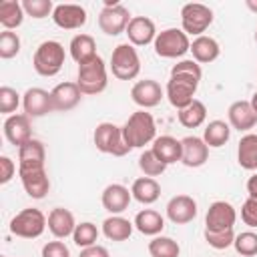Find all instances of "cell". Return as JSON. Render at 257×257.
<instances>
[{
	"label": "cell",
	"instance_id": "cell-1",
	"mask_svg": "<svg viewBox=\"0 0 257 257\" xmlns=\"http://www.w3.org/2000/svg\"><path fill=\"white\" fill-rule=\"evenodd\" d=\"M120 128H122V139L131 149H143L145 145H149L157 139L155 118L151 112H147L143 108L133 112Z\"/></svg>",
	"mask_w": 257,
	"mask_h": 257
},
{
	"label": "cell",
	"instance_id": "cell-2",
	"mask_svg": "<svg viewBox=\"0 0 257 257\" xmlns=\"http://www.w3.org/2000/svg\"><path fill=\"white\" fill-rule=\"evenodd\" d=\"M64 46L56 40H44L38 44L32 56V66L40 76H56L64 64Z\"/></svg>",
	"mask_w": 257,
	"mask_h": 257
},
{
	"label": "cell",
	"instance_id": "cell-3",
	"mask_svg": "<svg viewBox=\"0 0 257 257\" xmlns=\"http://www.w3.org/2000/svg\"><path fill=\"white\" fill-rule=\"evenodd\" d=\"M76 84L82 94H100L108 84L106 64L100 56H94L92 60L78 66V78Z\"/></svg>",
	"mask_w": 257,
	"mask_h": 257
},
{
	"label": "cell",
	"instance_id": "cell-4",
	"mask_svg": "<svg viewBox=\"0 0 257 257\" xmlns=\"http://www.w3.org/2000/svg\"><path fill=\"white\" fill-rule=\"evenodd\" d=\"M46 227H48V219L40 209H34V207L22 209L10 221V233L22 239H36L44 233Z\"/></svg>",
	"mask_w": 257,
	"mask_h": 257
},
{
	"label": "cell",
	"instance_id": "cell-5",
	"mask_svg": "<svg viewBox=\"0 0 257 257\" xmlns=\"http://www.w3.org/2000/svg\"><path fill=\"white\" fill-rule=\"evenodd\" d=\"M110 70L118 80H133L141 72V58L133 44H118L110 54Z\"/></svg>",
	"mask_w": 257,
	"mask_h": 257
},
{
	"label": "cell",
	"instance_id": "cell-6",
	"mask_svg": "<svg viewBox=\"0 0 257 257\" xmlns=\"http://www.w3.org/2000/svg\"><path fill=\"white\" fill-rule=\"evenodd\" d=\"M92 139H94V145L100 153H106V155H112V157H124L126 153L133 151L122 139V128L116 126L114 122L96 124Z\"/></svg>",
	"mask_w": 257,
	"mask_h": 257
},
{
	"label": "cell",
	"instance_id": "cell-7",
	"mask_svg": "<svg viewBox=\"0 0 257 257\" xmlns=\"http://www.w3.org/2000/svg\"><path fill=\"white\" fill-rule=\"evenodd\" d=\"M153 46L157 56L161 58H181L191 50V40L183 32V28H167L157 34Z\"/></svg>",
	"mask_w": 257,
	"mask_h": 257
},
{
	"label": "cell",
	"instance_id": "cell-8",
	"mask_svg": "<svg viewBox=\"0 0 257 257\" xmlns=\"http://www.w3.org/2000/svg\"><path fill=\"white\" fill-rule=\"evenodd\" d=\"M128 22H131V12L126 6H122L120 2H114V0L104 2V8L98 14V28L106 36H118V34L126 32Z\"/></svg>",
	"mask_w": 257,
	"mask_h": 257
},
{
	"label": "cell",
	"instance_id": "cell-9",
	"mask_svg": "<svg viewBox=\"0 0 257 257\" xmlns=\"http://www.w3.org/2000/svg\"><path fill=\"white\" fill-rule=\"evenodd\" d=\"M213 24V10L201 2H189L181 8V26L189 36H203V32Z\"/></svg>",
	"mask_w": 257,
	"mask_h": 257
},
{
	"label": "cell",
	"instance_id": "cell-10",
	"mask_svg": "<svg viewBox=\"0 0 257 257\" xmlns=\"http://www.w3.org/2000/svg\"><path fill=\"white\" fill-rule=\"evenodd\" d=\"M197 86H199V80H195V78L171 76L169 82H167L165 94H167L169 102H171L177 110H181V108H185L187 104H191V102L195 100Z\"/></svg>",
	"mask_w": 257,
	"mask_h": 257
},
{
	"label": "cell",
	"instance_id": "cell-11",
	"mask_svg": "<svg viewBox=\"0 0 257 257\" xmlns=\"http://www.w3.org/2000/svg\"><path fill=\"white\" fill-rule=\"evenodd\" d=\"M237 221V211L227 201H215L209 205L205 215V229L207 231H227L233 229Z\"/></svg>",
	"mask_w": 257,
	"mask_h": 257
},
{
	"label": "cell",
	"instance_id": "cell-12",
	"mask_svg": "<svg viewBox=\"0 0 257 257\" xmlns=\"http://www.w3.org/2000/svg\"><path fill=\"white\" fill-rule=\"evenodd\" d=\"M163 96H165V92H163L161 84H159L157 80H153V78L139 80V82H135L133 88H131V98H133V102H135L137 106H141L143 110L157 106V104L163 100Z\"/></svg>",
	"mask_w": 257,
	"mask_h": 257
},
{
	"label": "cell",
	"instance_id": "cell-13",
	"mask_svg": "<svg viewBox=\"0 0 257 257\" xmlns=\"http://www.w3.org/2000/svg\"><path fill=\"white\" fill-rule=\"evenodd\" d=\"M52 20L62 30H76L86 24V10L80 4H58L54 6Z\"/></svg>",
	"mask_w": 257,
	"mask_h": 257
},
{
	"label": "cell",
	"instance_id": "cell-14",
	"mask_svg": "<svg viewBox=\"0 0 257 257\" xmlns=\"http://www.w3.org/2000/svg\"><path fill=\"white\" fill-rule=\"evenodd\" d=\"M124 34L128 36V42L133 46H147V44L155 42L159 32H157L155 22L151 18H147V16H133Z\"/></svg>",
	"mask_w": 257,
	"mask_h": 257
},
{
	"label": "cell",
	"instance_id": "cell-15",
	"mask_svg": "<svg viewBox=\"0 0 257 257\" xmlns=\"http://www.w3.org/2000/svg\"><path fill=\"white\" fill-rule=\"evenodd\" d=\"M22 106H24V114L32 116V118H38V116H44L48 112H52V98H50V92L44 90V88H38V86H32L24 92L22 96Z\"/></svg>",
	"mask_w": 257,
	"mask_h": 257
},
{
	"label": "cell",
	"instance_id": "cell-16",
	"mask_svg": "<svg viewBox=\"0 0 257 257\" xmlns=\"http://www.w3.org/2000/svg\"><path fill=\"white\" fill-rule=\"evenodd\" d=\"M167 217L175 225L191 223L197 217V201L189 195H177L167 203Z\"/></svg>",
	"mask_w": 257,
	"mask_h": 257
},
{
	"label": "cell",
	"instance_id": "cell-17",
	"mask_svg": "<svg viewBox=\"0 0 257 257\" xmlns=\"http://www.w3.org/2000/svg\"><path fill=\"white\" fill-rule=\"evenodd\" d=\"M22 187L26 191L28 197L32 199H44L46 193L50 191V179L44 171V167L40 169H26V171H18Z\"/></svg>",
	"mask_w": 257,
	"mask_h": 257
},
{
	"label": "cell",
	"instance_id": "cell-18",
	"mask_svg": "<svg viewBox=\"0 0 257 257\" xmlns=\"http://www.w3.org/2000/svg\"><path fill=\"white\" fill-rule=\"evenodd\" d=\"M80 96H82V92L76 82H60L50 90L52 110H58V112L72 110L80 102Z\"/></svg>",
	"mask_w": 257,
	"mask_h": 257
},
{
	"label": "cell",
	"instance_id": "cell-19",
	"mask_svg": "<svg viewBox=\"0 0 257 257\" xmlns=\"http://www.w3.org/2000/svg\"><path fill=\"white\" fill-rule=\"evenodd\" d=\"M30 128L32 126H30V116L28 114H12L4 120V137L8 139L10 145H14L18 149L32 139Z\"/></svg>",
	"mask_w": 257,
	"mask_h": 257
},
{
	"label": "cell",
	"instance_id": "cell-20",
	"mask_svg": "<svg viewBox=\"0 0 257 257\" xmlns=\"http://www.w3.org/2000/svg\"><path fill=\"white\" fill-rule=\"evenodd\" d=\"M131 199H133V195H131V191H128L124 185L112 183V185H108V187L102 191L100 203H102V207H104L110 215H120L122 211L128 209Z\"/></svg>",
	"mask_w": 257,
	"mask_h": 257
},
{
	"label": "cell",
	"instance_id": "cell-21",
	"mask_svg": "<svg viewBox=\"0 0 257 257\" xmlns=\"http://www.w3.org/2000/svg\"><path fill=\"white\" fill-rule=\"evenodd\" d=\"M227 116H229V126L237 128L239 133L251 131L257 124V112L253 110L249 100H235L229 106Z\"/></svg>",
	"mask_w": 257,
	"mask_h": 257
},
{
	"label": "cell",
	"instance_id": "cell-22",
	"mask_svg": "<svg viewBox=\"0 0 257 257\" xmlns=\"http://www.w3.org/2000/svg\"><path fill=\"white\" fill-rule=\"evenodd\" d=\"M181 145H183L181 163L185 167H193L195 169V167H201V165L207 163V159H209V147L205 145V141L201 137H195V135L185 137L181 141Z\"/></svg>",
	"mask_w": 257,
	"mask_h": 257
},
{
	"label": "cell",
	"instance_id": "cell-23",
	"mask_svg": "<svg viewBox=\"0 0 257 257\" xmlns=\"http://www.w3.org/2000/svg\"><path fill=\"white\" fill-rule=\"evenodd\" d=\"M151 151L157 155V159H159L161 163H165V165L169 167V165L181 161L183 145H181V141H177L175 137H171V135H163V137H157V139L153 141Z\"/></svg>",
	"mask_w": 257,
	"mask_h": 257
},
{
	"label": "cell",
	"instance_id": "cell-24",
	"mask_svg": "<svg viewBox=\"0 0 257 257\" xmlns=\"http://www.w3.org/2000/svg\"><path fill=\"white\" fill-rule=\"evenodd\" d=\"M44 157H46L44 145L38 139H30L18 149V171L44 167Z\"/></svg>",
	"mask_w": 257,
	"mask_h": 257
},
{
	"label": "cell",
	"instance_id": "cell-25",
	"mask_svg": "<svg viewBox=\"0 0 257 257\" xmlns=\"http://www.w3.org/2000/svg\"><path fill=\"white\" fill-rule=\"evenodd\" d=\"M76 229L74 223V215L64 209V207H56L48 213V231L56 237V239H66L68 235H72Z\"/></svg>",
	"mask_w": 257,
	"mask_h": 257
},
{
	"label": "cell",
	"instance_id": "cell-26",
	"mask_svg": "<svg viewBox=\"0 0 257 257\" xmlns=\"http://www.w3.org/2000/svg\"><path fill=\"white\" fill-rule=\"evenodd\" d=\"M70 56H72V60L80 66V64H84V62H88V60H92L94 56H98L96 54V42H94V38L90 36V34H76V36H72V40H70Z\"/></svg>",
	"mask_w": 257,
	"mask_h": 257
},
{
	"label": "cell",
	"instance_id": "cell-27",
	"mask_svg": "<svg viewBox=\"0 0 257 257\" xmlns=\"http://www.w3.org/2000/svg\"><path fill=\"white\" fill-rule=\"evenodd\" d=\"M191 52H193V60L199 62V64H209L213 60L219 58V42L211 36H197L193 42H191Z\"/></svg>",
	"mask_w": 257,
	"mask_h": 257
},
{
	"label": "cell",
	"instance_id": "cell-28",
	"mask_svg": "<svg viewBox=\"0 0 257 257\" xmlns=\"http://www.w3.org/2000/svg\"><path fill=\"white\" fill-rule=\"evenodd\" d=\"M133 199H137L143 205H153L161 197V185L153 177H141L131 187Z\"/></svg>",
	"mask_w": 257,
	"mask_h": 257
},
{
	"label": "cell",
	"instance_id": "cell-29",
	"mask_svg": "<svg viewBox=\"0 0 257 257\" xmlns=\"http://www.w3.org/2000/svg\"><path fill=\"white\" fill-rule=\"evenodd\" d=\"M133 227H135V223H131L128 219H124L120 215H110L102 221V233L110 241H126L133 233Z\"/></svg>",
	"mask_w": 257,
	"mask_h": 257
},
{
	"label": "cell",
	"instance_id": "cell-30",
	"mask_svg": "<svg viewBox=\"0 0 257 257\" xmlns=\"http://www.w3.org/2000/svg\"><path fill=\"white\" fill-rule=\"evenodd\" d=\"M135 227L137 231H141L143 235H151V237H157L163 229H165V219L161 213L153 211V209H143L137 213L135 217Z\"/></svg>",
	"mask_w": 257,
	"mask_h": 257
},
{
	"label": "cell",
	"instance_id": "cell-31",
	"mask_svg": "<svg viewBox=\"0 0 257 257\" xmlns=\"http://www.w3.org/2000/svg\"><path fill=\"white\" fill-rule=\"evenodd\" d=\"M237 161L247 171L257 169V135L247 133L245 137H241L237 147Z\"/></svg>",
	"mask_w": 257,
	"mask_h": 257
},
{
	"label": "cell",
	"instance_id": "cell-32",
	"mask_svg": "<svg viewBox=\"0 0 257 257\" xmlns=\"http://www.w3.org/2000/svg\"><path fill=\"white\" fill-rule=\"evenodd\" d=\"M24 20V8L16 0H4L0 2V24L4 30H14Z\"/></svg>",
	"mask_w": 257,
	"mask_h": 257
},
{
	"label": "cell",
	"instance_id": "cell-33",
	"mask_svg": "<svg viewBox=\"0 0 257 257\" xmlns=\"http://www.w3.org/2000/svg\"><path fill=\"white\" fill-rule=\"evenodd\" d=\"M231 137V126L225 120H211L203 131V141L207 147L219 149L223 147Z\"/></svg>",
	"mask_w": 257,
	"mask_h": 257
},
{
	"label": "cell",
	"instance_id": "cell-34",
	"mask_svg": "<svg viewBox=\"0 0 257 257\" xmlns=\"http://www.w3.org/2000/svg\"><path fill=\"white\" fill-rule=\"evenodd\" d=\"M205 118H207V106L197 98L179 110V122L185 128H197L205 122Z\"/></svg>",
	"mask_w": 257,
	"mask_h": 257
},
{
	"label": "cell",
	"instance_id": "cell-35",
	"mask_svg": "<svg viewBox=\"0 0 257 257\" xmlns=\"http://www.w3.org/2000/svg\"><path fill=\"white\" fill-rule=\"evenodd\" d=\"M149 253L151 257H179L181 247L171 237H155L149 241Z\"/></svg>",
	"mask_w": 257,
	"mask_h": 257
},
{
	"label": "cell",
	"instance_id": "cell-36",
	"mask_svg": "<svg viewBox=\"0 0 257 257\" xmlns=\"http://www.w3.org/2000/svg\"><path fill=\"white\" fill-rule=\"evenodd\" d=\"M96 239H98V229L94 223L90 221H84V223H78L74 233H72V241L76 247L80 249H86L90 245H96Z\"/></svg>",
	"mask_w": 257,
	"mask_h": 257
},
{
	"label": "cell",
	"instance_id": "cell-37",
	"mask_svg": "<svg viewBox=\"0 0 257 257\" xmlns=\"http://www.w3.org/2000/svg\"><path fill=\"white\" fill-rule=\"evenodd\" d=\"M139 169L145 173V177H159V175L165 173L167 165L161 163L157 159V155L149 149V151H143L141 153V157H139Z\"/></svg>",
	"mask_w": 257,
	"mask_h": 257
},
{
	"label": "cell",
	"instance_id": "cell-38",
	"mask_svg": "<svg viewBox=\"0 0 257 257\" xmlns=\"http://www.w3.org/2000/svg\"><path fill=\"white\" fill-rule=\"evenodd\" d=\"M233 247H235V251H237L239 255H243V257H253V255H257V233L245 231V233L235 235Z\"/></svg>",
	"mask_w": 257,
	"mask_h": 257
},
{
	"label": "cell",
	"instance_id": "cell-39",
	"mask_svg": "<svg viewBox=\"0 0 257 257\" xmlns=\"http://www.w3.org/2000/svg\"><path fill=\"white\" fill-rule=\"evenodd\" d=\"M18 52H20V38H18V34L12 32V30L0 32V58L8 60V58H14Z\"/></svg>",
	"mask_w": 257,
	"mask_h": 257
},
{
	"label": "cell",
	"instance_id": "cell-40",
	"mask_svg": "<svg viewBox=\"0 0 257 257\" xmlns=\"http://www.w3.org/2000/svg\"><path fill=\"white\" fill-rule=\"evenodd\" d=\"M22 8H24L26 16H32V18H38V20L46 18L48 14L52 16V12H54V4L50 0H24Z\"/></svg>",
	"mask_w": 257,
	"mask_h": 257
},
{
	"label": "cell",
	"instance_id": "cell-41",
	"mask_svg": "<svg viewBox=\"0 0 257 257\" xmlns=\"http://www.w3.org/2000/svg\"><path fill=\"white\" fill-rule=\"evenodd\" d=\"M205 241L213 249H227L233 245L235 233H233V229H227V231H207L205 229Z\"/></svg>",
	"mask_w": 257,
	"mask_h": 257
},
{
	"label": "cell",
	"instance_id": "cell-42",
	"mask_svg": "<svg viewBox=\"0 0 257 257\" xmlns=\"http://www.w3.org/2000/svg\"><path fill=\"white\" fill-rule=\"evenodd\" d=\"M18 104H20V94L10 86H2L0 88V112L12 116V112H16V108H18Z\"/></svg>",
	"mask_w": 257,
	"mask_h": 257
},
{
	"label": "cell",
	"instance_id": "cell-43",
	"mask_svg": "<svg viewBox=\"0 0 257 257\" xmlns=\"http://www.w3.org/2000/svg\"><path fill=\"white\" fill-rule=\"evenodd\" d=\"M171 76H187V78L201 80V76H203L201 64L195 62V60H179V62L171 68Z\"/></svg>",
	"mask_w": 257,
	"mask_h": 257
},
{
	"label": "cell",
	"instance_id": "cell-44",
	"mask_svg": "<svg viewBox=\"0 0 257 257\" xmlns=\"http://www.w3.org/2000/svg\"><path fill=\"white\" fill-rule=\"evenodd\" d=\"M241 219L249 227H257V199L249 197L241 207Z\"/></svg>",
	"mask_w": 257,
	"mask_h": 257
},
{
	"label": "cell",
	"instance_id": "cell-45",
	"mask_svg": "<svg viewBox=\"0 0 257 257\" xmlns=\"http://www.w3.org/2000/svg\"><path fill=\"white\" fill-rule=\"evenodd\" d=\"M42 257H70V251L62 241H48L42 247Z\"/></svg>",
	"mask_w": 257,
	"mask_h": 257
},
{
	"label": "cell",
	"instance_id": "cell-46",
	"mask_svg": "<svg viewBox=\"0 0 257 257\" xmlns=\"http://www.w3.org/2000/svg\"><path fill=\"white\" fill-rule=\"evenodd\" d=\"M14 173H16L14 161H12L10 157L2 155V157H0V185H6V183L14 177Z\"/></svg>",
	"mask_w": 257,
	"mask_h": 257
},
{
	"label": "cell",
	"instance_id": "cell-47",
	"mask_svg": "<svg viewBox=\"0 0 257 257\" xmlns=\"http://www.w3.org/2000/svg\"><path fill=\"white\" fill-rule=\"evenodd\" d=\"M78 257H110V255H108L106 247H102V245H90L86 249H80V255Z\"/></svg>",
	"mask_w": 257,
	"mask_h": 257
},
{
	"label": "cell",
	"instance_id": "cell-48",
	"mask_svg": "<svg viewBox=\"0 0 257 257\" xmlns=\"http://www.w3.org/2000/svg\"><path fill=\"white\" fill-rule=\"evenodd\" d=\"M247 193H249V197L257 199V175L249 177V181H247Z\"/></svg>",
	"mask_w": 257,
	"mask_h": 257
},
{
	"label": "cell",
	"instance_id": "cell-49",
	"mask_svg": "<svg viewBox=\"0 0 257 257\" xmlns=\"http://www.w3.org/2000/svg\"><path fill=\"white\" fill-rule=\"evenodd\" d=\"M245 4H247V8H249V10H253V12H257V2H255V0H247Z\"/></svg>",
	"mask_w": 257,
	"mask_h": 257
},
{
	"label": "cell",
	"instance_id": "cell-50",
	"mask_svg": "<svg viewBox=\"0 0 257 257\" xmlns=\"http://www.w3.org/2000/svg\"><path fill=\"white\" fill-rule=\"evenodd\" d=\"M249 102H251V106H253V110L257 112V90L253 92V96H251V100H249Z\"/></svg>",
	"mask_w": 257,
	"mask_h": 257
},
{
	"label": "cell",
	"instance_id": "cell-51",
	"mask_svg": "<svg viewBox=\"0 0 257 257\" xmlns=\"http://www.w3.org/2000/svg\"><path fill=\"white\" fill-rule=\"evenodd\" d=\"M255 42H257V30H255Z\"/></svg>",
	"mask_w": 257,
	"mask_h": 257
},
{
	"label": "cell",
	"instance_id": "cell-52",
	"mask_svg": "<svg viewBox=\"0 0 257 257\" xmlns=\"http://www.w3.org/2000/svg\"><path fill=\"white\" fill-rule=\"evenodd\" d=\"M2 257H6V255H2Z\"/></svg>",
	"mask_w": 257,
	"mask_h": 257
}]
</instances>
